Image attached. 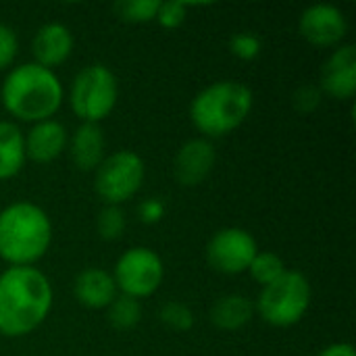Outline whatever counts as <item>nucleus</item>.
Instances as JSON below:
<instances>
[{
    "instance_id": "1",
    "label": "nucleus",
    "mask_w": 356,
    "mask_h": 356,
    "mask_svg": "<svg viewBox=\"0 0 356 356\" xmlns=\"http://www.w3.org/2000/svg\"><path fill=\"white\" fill-rule=\"evenodd\" d=\"M52 309V286L35 267L0 273V336L21 338L38 330Z\"/></svg>"
},
{
    "instance_id": "2",
    "label": "nucleus",
    "mask_w": 356,
    "mask_h": 356,
    "mask_svg": "<svg viewBox=\"0 0 356 356\" xmlns=\"http://www.w3.org/2000/svg\"><path fill=\"white\" fill-rule=\"evenodd\" d=\"M65 90L52 69L25 63L10 69L0 88L2 106L19 121L40 123L52 119L60 108Z\"/></svg>"
},
{
    "instance_id": "3",
    "label": "nucleus",
    "mask_w": 356,
    "mask_h": 356,
    "mask_svg": "<svg viewBox=\"0 0 356 356\" xmlns=\"http://www.w3.org/2000/svg\"><path fill=\"white\" fill-rule=\"evenodd\" d=\"M52 242V223L44 209L21 200L0 211V259L10 267H31Z\"/></svg>"
},
{
    "instance_id": "4",
    "label": "nucleus",
    "mask_w": 356,
    "mask_h": 356,
    "mask_svg": "<svg viewBox=\"0 0 356 356\" xmlns=\"http://www.w3.org/2000/svg\"><path fill=\"white\" fill-rule=\"evenodd\" d=\"M254 104L252 90L236 79H221L202 88L192 104L190 119L207 138H221L238 129Z\"/></svg>"
},
{
    "instance_id": "5",
    "label": "nucleus",
    "mask_w": 356,
    "mask_h": 356,
    "mask_svg": "<svg viewBox=\"0 0 356 356\" xmlns=\"http://www.w3.org/2000/svg\"><path fill=\"white\" fill-rule=\"evenodd\" d=\"M119 98V83L115 73L102 65L94 63L77 71L69 90L71 111L83 123H98L106 119Z\"/></svg>"
},
{
    "instance_id": "6",
    "label": "nucleus",
    "mask_w": 356,
    "mask_h": 356,
    "mask_svg": "<svg viewBox=\"0 0 356 356\" xmlns=\"http://www.w3.org/2000/svg\"><path fill=\"white\" fill-rule=\"evenodd\" d=\"M311 284L300 271H286L280 280L265 286L257 300V311L273 327H290L302 321L311 307Z\"/></svg>"
},
{
    "instance_id": "7",
    "label": "nucleus",
    "mask_w": 356,
    "mask_h": 356,
    "mask_svg": "<svg viewBox=\"0 0 356 356\" xmlns=\"http://www.w3.org/2000/svg\"><path fill=\"white\" fill-rule=\"evenodd\" d=\"M146 167L138 152L117 150L100 163L94 177L96 194L104 204L121 207L125 200L134 198L144 184Z\"/></svg>"
},
{
    "instance_id": "8",
    "label": "nucleus",
    "mask_w": 356,
    "mask_h": 356,
    "mask_svg": "<svg viewBox=\"0 0 356 356\" xmlns=\"http://www.w3.org/2000/svg\"><path fill=\"white\" fill-rule=\"evenodd\" d=\"M111 275L115 280L117 292L140 300L152 296L161 288L165 267L154 250L146 246H134L117 259L115 273Z\"/></svg>"
},
{
    "instance_id": "9",
    "label": "nucleus",
    "mask_w": 356,
    "mask_h": 356,
    "mask_svg": "<svg viewBox=\"0 0 356 356\" xmlns=\"http://www.w3.org/2000/svg\"><path fill=\"white\" fill-rule=\"evenodd\" d=\"M259 246L250 232L242 227H223L213 234L207 246L209 265L225 275H238L248 271Z\"/></svg>"
},
{
    "instance_id": "10",
    "label": "nucleus",
    "mask_w": 356,
    "mask_h": 356,
    "mask_svg": "<svg viewBox=\"0 0 356 356\" xmlns=\"http://www.w3.org/2000/svg\"><path fill=\"white\" fill-rule=\"evenodd\" d=\"M300 35L319 48L340 46L348 33V21L344 13L334 4H313L302 10L298 21Z\"/></svg>"
},
{
    "instance_id": "11",
    "label": "nucleus",
    "mask_w": 356,
    "mask_h": 356,
    "mask_svg": "<svg viewBox=\"0 0 356 356\" xmlns=\"http://www.w3.org/2000/svg\"><path fill=\"white\" fill-rule=\"evenodd\" d=\"M319 90L336 100H350L356 92V46L340 44L323 63Z\"/></svg>"
},
{
    "instance_id": "12",
    "label": "nucleus",
    "mask_w": 356,
    "mask_h": 356,
    "mask_svg": "<svg viewBox=\"0 0 356 356\" xmlns=\"http://www.w3.org/2000/svg\"><path fill=\"white\" fill-rule=\"evenodd\" d=\"M215 161V146L207 138L188 140L173 159V175L181 186H198L211 175Z\"/></svg>"
},
{
    "instance_id": "13",
    "label": "nucleus",
    "mask_w": 356,
    "mask_h": 356,
    "mask_svg": "<svg viewBox=\"0 0 356 356\" xmlns=\"http://www.w3.org/2000/svg\"><path fill=\"white\" fill-rule=\"evenodd\" d=\"M23 144H25V159L46 165L63 154V150L69 144V136L63 123L54 119H46L31 125L27 136H23Z\"/></svg>"
},
{
    "instance_id": "14",
    "label": "nucleus",
    "mask_w": 356,
    "mask_h": 356,
    "mask_svg": "<svg viewBox=\"0 0 356 356\" xmlns=\"http://www.w3.org/2000/svg\"><path fill=\"white\" fill-rule=\"evenodd\" d=\"M31 52L38 65L46 69H54L63 65L73 52V33L63 23H46L42 25L31 42Z\"/></svg>"
},
{
    "instance_id": "15",
    "label": "nucleus",
    "mask_w": 356,
    "mask_h": 356,
    "mask_svg": "<svg viewBox=\"0 0 356 356\" xmlns=\"http://www.w3.org/2000/svg\"><path fill=\"white\" fill-rule=\"evenodd\" d=\"M73 294L77 302L86 309H108V305L117 298V286L108 271L100 267H88L77 273L73 282Z\"/></svg>"
},
{
    "instance_id": "16",
    "label": "nucleus",
    "mask_w": 356,
    "mask_h": 356,
    "mask_svg": "<svg viewBox=\"0 0 356 356\" xmlns=\"http://www.w3.org/2000/svg\"><path fill=\"white\" fill-rule=\"evenodd\" d=\"M67 146L71 161L79 171H96L106 156L104 134L98 123H81Z\"/></svg>"
},
{
    "instance_id": "17",
    "label": "nucleus",
    "mask_w": 356,
    "mask_h": 356,
    "mask_svg": "<svg viewBox=\"0 0 356 356\" xmlns=\"http://www.w3.org/2000/svg\"><path fill=\"white\" fill-rule=\"evenodd\" d=\"M254 317V302L242 294L221 296L211 309V321L223 332H238Z\"/></svg>"
},
{
    "instance_id": "18",
    "label": "nucleus",
    "mask_w": 356,
    "mask_h": 356,
    "mask_svg": "<svg viewBox=\"0 0 356 356\" xmlns=\"http://www.w3.org/2000/svg\"><path fill=\"white\" fill-rule=\"evenodd\" d=\"M25 165V144L21 129L10 121H0V181L15 177Z\"/></svg>"
},
{
    "instance_id": "19",
    "label": "nucleus",
    "mask_w": 356,
    "mask_h": 356,
    "mask_svg": "<svg viewBox=\"0 0 356 356\" xmlns=\"http://www.w3.org/2000/svg\"><path fill=\"white\" fill-rule=\"evenodd\" d=\"M106 319L117 332H129L134 330L142 319V307L140 300L117 294V298L106 309Z\"/></svg>"
},
{
    "instance_id": "20",
    "label": "nucleus",
    "mask_w": 356,
    "mask_h": 356,
    "mask_svg": "<svg viewBox=\"0 0 356 356\" xmlns=\"http://www.w3.org/2000/svg\"><path fill=\"white\" fill-rule=\"evenodd\" d=\"M286 271L288 269H286V263L282 261V257H277L275 252H267V250L265 252L259 250L257 257L252 259L250 267H248L250 277L257 284H261L263 288L273 284L275 280H280Z\"/></svg>"
},
{
    "instance_id": "21",
    "label": "nucleus",
    "mask_w": 356,
    "mask_h": 356,
    "mask_svg": "<svg viewBox=\"0 0 356 356\" xmlns=\"http://www.w3.org/2000/svg\"><path fill=\"white\" fill-rule=\"evenodd\" d=\"M161 0H119L115 13L127 23H148L156 17Z\"/></svg>"
},
{
    "instance_id": "22",
    "label": "nucleus",
    "mask_w": 356,
    "mask_h": 356,
    "mask_svg": "<svg viewBox=\"0 0 356 356\" xmlns=\"http://www.w3.org/2000/svg\"><path fill=\"white\" fill-rule=\"evenodd\" d=\"M163 325H167L173 332H188L194 325V313L186 302L179 300H169L161 307L159 313Z\"/></svg>"
},
{
    "instance_id": "23",
    "label": "nucleus",
    "mask_w": 356,
    "mask_h": 356,
    "mask_svg": "<svg viewBox=\"0 0 356 356\" xmlns=\"http://www.w3.org/2000/svg\"><path fill=\"white\" fill-rule=\"evenodd\" d=\"M96 227L102 240H117L125 229V213L121 211V207L104 204V209L98 213Z\"/></svg>"
},
{
    "instance_id": "24",
    "label": "nucleus",
    "mask_w": 356,
    "mask_h": 356,
    "mask_svg": "<svg viewBox=\"0 0 356 356\" xmlns=\"http://www.w3.org/2000/svg\"><path fill=\"white\" fill-rule=\"evenodd\" d=\"M188 17V2H181V0H167V2H161L159 4V10H156V21L161 27L165 29H177Z\"/></svg>"
},
{
    "instance_id": "25",
    "label": "nucleus",
    "mask_w": 356,
    "mask_h": 356,
    "mask_svg": "<svg viewBox=\"0 0 356 356\" xmlns=\"http://www.w3.org/2000/svg\"><path fill=\"white\" fill-rule=\"evenodd\" d=\"M261 48H263V42L259 35L250 33V31H242V33H236L232 35L229 40V50L236 58H242V60H254L259 54H261Z\"/></svg>"
},
{
    "instance_id": "26",
    "label": "nucleus",
    "mask_w": 356,
    "mask_h": 356,
    "mask_svg": "<svg viewBox=\"0 0 356 356\" xmlns=\"http://www.w3.org/2000/svg\"><path fill=\"white\" fill-rule=\"evenodd\" d=\"M321 98H323V92L319 90V86H313V83H305L300 86L294 96H292V104L298 113H313L315 108H319L321 104Z\"/></svg>"
},
{
    "instance_id": "27",
    "label": "nucleus",
    "mask_w": 356,
    "mask_h": 356,
    "mask_svg": "<svg viewBox=\"0 0 356 356\" xmlns=\"http://www.w3.org/2000/svg\"><path fill=\"white\" fill-rule=\"evenodd\" d=\"M17 50H19L17 31L10 25L0 23V71L13 65V60L17 56Z\"/></svg>"
},
{
    "instance_id": "28",
    "label": "nucleus",
    "mask_w": 356,
    "mask_h": 356,
    "mask_svg": "<svg viewBox=\"0 0 356 356\" xmlns=\"http://www.w3.org/2000/svg\"><path fill=\"white\" fill-rule=\"evenodd\" d=\"M138 217L146 225H154L165 217V202L161 198H148L138 207Z\"/></svg>"
},
{
    "instance_id": "29",
    "label": "nucleus",
    "mask_w": 356,
    "mask_h": 356,
    "mask_svg": "<svg viewBox=\"0 0 356 356\" xmlns=\"http://www.w3.org/2000/svg\"><path fill=\"white\" fill-rule=\"evenodd\" d=\"M317 356H356V350L348 342H336V344H330L327 348H323Z\"/></svg>"
}]
</instances>
